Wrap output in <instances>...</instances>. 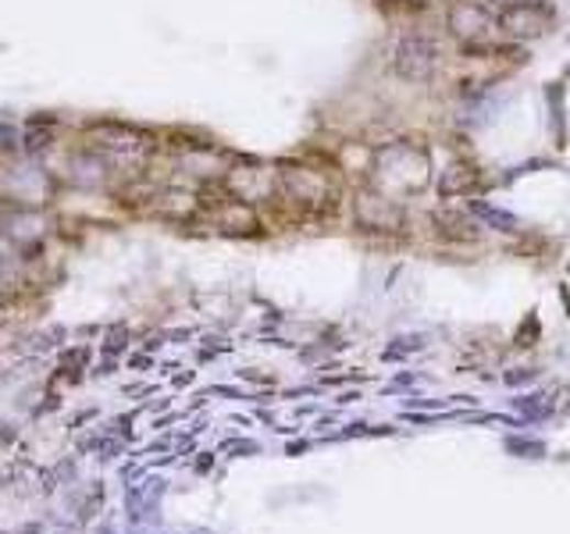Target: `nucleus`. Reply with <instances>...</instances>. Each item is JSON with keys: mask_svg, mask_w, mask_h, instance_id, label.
<instances>
[{"mask_svg": "<svg viewBox=\"0 0 570 534\" xmlns=\"http://www.w3.org/2000/svg\"><path fill=\"white\" fill-rule=\"evenodd\" d=\"M94 154L108 164V167H122V172H132V167L143 164V154H146V143L140 140L136 132L129 129H118V126H108L94 135Z\"/></svg>", "mask_w": 570, "mask_h": 534, "instance_id": "1", "label": "nucleus"}, {"mask_svg": "<svg viewBox=\"0 0 570 534\" xmlns=\"http://www.w3.org/2000/svg\"><path fill=\"white\" fill-rule=\"evenodd\" d=\"M282 189L296 204H328L332 200V182L321 172H310V167H285L282 172Z\"/></svg>", "mask_w": 570, "mask_h": 534, "instance_id": "2", "label": "nucleus"}, {"mask_svg": "<svg viewBox=\"0 0 570 534\" xmlns=\"http://www.w3.org/2000/svg\"><path fill=\"white\" fill-rule=\"evenodd\" d=\"M8 178L0 182V193H8L11 200H47L51 182L36 167H14V172H4Z\"/></svg>", "mask_w": 570, "mask_h": 534, "instance_id": "3", "label": "nucleus"}]
</instances>
